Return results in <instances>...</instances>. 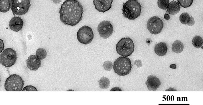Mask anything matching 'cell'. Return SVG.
I'll return each instance as SVG.
<instances>
[{
    "mask_svg": "<svg viewBox=\"0 0 203 105\" xmlns=\"http://www.w3.org/2000/svg\"><path fill=\"white\" fill-rule=\"evenodd\" d=\"M84 11L82 5L78 0H66L60 8V20L66 25L75 26L82 20Z\"/></svg>",
    "mask_w": 203,
    "mask_h": 105,
    "instance_id": "obj_1",
    "label": "cell"
},
{
    "mask_svg": "<svg viewBox=\"0 0 203 105\" xmlns=\"http://www.w3.org/2000/svg\"><path fill=\"white\" fill-rule=\"evenodd\" d=\"M122 10L125 17L129 20H134L140 16L141 6L137 0H128L123 3Z\"/></svg>",
    "mask_w": 203,
    "mask_h": 105,
    "instance_id": "obj_2",
    "label": "cell"
},
{
    "mask_svg": "<svg viewBox=\"0 0 203 105\" xmlns=\"http://www.w3.org/2000/svg\"><path fill=\"white\" fill-rule=\"evenodd\" d=\"M132 65L130 59L128 57L121 56L115 61L113 69L115 73L121 76H124L131 72Z\"/></svg>",
    "mask_w": 203,
    "mask_h": 105,
    "instance_id": "obj_3",
    "label": "cell"
},
{
    "mask_svg": "<svg viewBox=\"0 0 203 105\" xmlns=\"http://www.w3.org/2000/svg\"><path fill=\"white\" fill-rule=\"evenodd\" d=\"M134 47L133 40L129 37L122 38L116 45L117 53L124 57L130 56L134 51Z\"/></svg>",
    "mask_w": 203,
    "mask_h": 105,
    "instance_id": "obj_4",
    "label": "cell"
},
{
    "mask_svg": "<svg viewBox=\"0 0 203 105\" xmlns=\"http://www.w3.org/2000/svg\"><path fill=\"white\" fill-rule=\"evenodd\" d=\"M24 83L22 77L16 74L11 75L5 81L4 87L7 91H20Z\"/></svg>",
    "mask_w": 203,
    "mask_h": 105,
    "instance_id": "obj_5",
    "label": "cell"
},
{
    "mask_svg": "<svg viewBox=\"0 0 203 105\" xmlns=\"http://www.w3.org/2000/svg\"><path fill=\"white\" fill-rule=\"evenodd\" d=\"M31 0H11V8L13 14H25L31 5Z\"/></svg>",
    "mask_w": 203,
    "mask_h": 105,
    "instance_id": "obj_6",
    "label": "cell"
},
{
    "mask_svg": "<svg viewBox=\"0 0 203 105\" xmlns=\"http://www.w3.org/2000/svg\"><path fill=\"white\" fill-rule=\"evenodd\" d=\"M16 52L11 48L4 49L0 55V63L5 67H10L14 65L17 59Z\"/></svg>",
    "mask_w": 203,
    "mask_h": 105,
    "instance_id": "obj_7",
    "label": "cell"
},
{
    "mask_svg": "<svg viewBox=\"0 0 203 105\" xmlns=\"http://www.w3.org/2000/svg\"><path fill=\"white\" fill-rule=\"evenodd\" d=\"M76 36L78 41L84 45L90 43L94 37L92 28L87 26H83L79 28Z\"/></svg>",
    "mask_w": 203,
    "mask_h": 105,
    "instance_id": "obj_8",
    "label": "cell"
},
{
    "mask_svg": "<svg viewBox=\"0 0 203 105\" xmlns=\"http://www.w3.org/2000/svg\"><path fill=\"white\" fill-rule=\"evenodd\" d=\"M147 26L148 30L151 33L156 35L161 32L163 28L164 24L160 18L154 16L148 20Z\"/></svg>",
    "mask_w": 203,
    "mask_h": 105,
    "instance_id": "obj_9",
    "label": "cell"
},
{
    "mask_svg": "<svg viewBox=\"0 0 203 105\" xmlns=\"http://www.w3.org/2000/svg\"><path fill=\"white\" fill-rule=\"evenodd\" d=\"M97 30L100 36L105 39L109 38L113 32V27L110 21L103 20L98 26Z\"/></svg>",
    "mask_w": 203,
    "mask_h": 105,
    "instance_id": "obj_10",
    "label": "cell"
},
{
    "mask_svg": "<svg viewBox=\"0 0 203 105\" xmlns=\"http://www.w3.org/2000/svg\"><path fill=\"white\" fill-rule=\"evenodd\" d=\"M113 0H93L95 8L98 12L104 13L111 7Z\"/></svg>",
    "mask_w": 203,
    "mask_h": 105,
    "instance_id": "obj_11",
    "label": "cell"
},
{
    "mask_svg": "<svg viewBox=\"0 0 203 105\" xmlns=\"http://www.w3.org/2000/svg\"><path fill=\"white\" fill-rule=\"evenodd\" d=\"M145 83L148 89L150 91L157 90L161 85L159 79L156 76L152 75L147 77V79Z\"/></svg>",
    "mask_w": 203,
    "mask_h": 105,
    "instance_id": "obj_12",
    "label": "cell"
},
{
    "mask_svg": "<svg viewBox=\"0 0 203 105\" xmlns=\"http://www.w3.org/2000/svg\"><path fill=\"white\" fill-rule=\"evenodd\" d=\"M27 67L31 71H36L41 65L40 60L36 55H31L26 60Z\"/></svg>",
    "mask_w": 203,
    "mask_h": 105,
    "instance_id": "obj_13",
    "label": "cell"
},
{
    "mask_svg": "<svg viewBox=\"0 0 203 105\" xmlns=\"http://www.w3.org/2000/svg\"><path fill=\"white\" fill-rule=\"evenodd\" d=\"M23 22L22 19L19 16L14 17L9 21V26L12 30L18 32L20 31L23 28Z\"/></svg>",
    "mask_w": 203,
    "mask_h": 105,
    "instance_id": "obj_14",
    "label": "cell"
},
{
    "mask_svg": "<svg viewBox=\"0 0 203 105\" xmlns=\"http://www.w3.org/2000/svg\"><path fill=\"white\" fill-rule=\"evenodd\" d=\"M179 19L182 24L187 25L189 26L194 25L195 24V21L192 16H190L187 12L182 13L179 16Z\"/></svg>",
    "mask_w": 203,
    "mask_h": 105,
    "instance_id": "obj_15",
    "label": "cell"
},
{
    "mask_svg": "<svg viewBox=\"0 0 203 105\" xmlns=\"http://www.w3.org/2000/svg\"><path fill=\"white\" fill-rule=\"evenodd\" d=\"M167 9V12L170 14L174 15L180 12V6L178 2L173 0L169 3Z\"/></svg>",
    "mask_w": 203,
    "mask_h": 105,
    "instance_id": "obj_16",
    "label": "cell"
},
{
    "mask_svg": "<svg viewBox=\"0 0 203 105\" xmlns=\"http://www.w3.org/2000/svg\"><path fill=\"white\" fill-rule=\"evenodd\" d=\"M168 48L165 43L160 42L155 45L154 51L158 55L163 56L165 55L167 51Z\"/></svg>",
    "mask_w": 203,
    "mask_h": 105,
    "instance_id": "obj_17",
    "label": "cell"
},
{
    "mask_svg": "<svg viewBox=\"0 0 203 105\" xmlns=\"http://www.w3.org/2000/svg\"><path fill=\"white\" fill-rule=\"evenodd\" d=\"M184 48V45L183 43L178 40L174 42L172 45V50L176 53L182 52Z\"/></svg>",
    "mask_w": 203,
    "mask_h": 105,
    "instance_id": "obj_18",
    "label": "cell"
},
{
    "mask_svg": "<svg viewBox=\"0 0 203 105\" xmlns=\"http://www.w3.org/2000/svg\"><path fill=\"white\" fill-rule=\"evenodd\" d=\"M11 3L10 0H0V11L5 13L8 11L11 8Z\"/></svg>",
    "mask_w": 203,
    "mask_h": 105,
    "instance_id": "obj_19",
    "label": "cell"
},
{
    "mask_svg": "<svg viewBox=\"0 0 203 105\" xmlns=\"http://www.w3.org/2000/svg\"><path fill=\"white\" fill-rule=\"evenodd\" d=\"M192 43L194 47L199 48L203 45V39L200 36L196 35L193 38Z\"/></svg>",
    "mask_w": 203,
    "mask_h": 105,
    "instance_id": "obj_20",
    "label": "cell"
},
{
    "mask_svg": "<svg viewBox=\"0 0 203 105\" xmlns=\"http://www.w3.org/2000/svg\"><path fill=\"white\" fill-rule=\"evenodd\" d=\"M110 81L108 78L103 77L99 81L100 87L102 89L108 88L110 85Z\"/></svg>",
    "mask_w": 203,
    "mask_h": 105,
    "instance_id": "obj_21",
    "label": "cell"
},
{
    "mask_svg": "<svg viewBox=\"0 0 203 105\" xmlns=\"http://www.w3.org/2000/svg\"><path fill=\"white\" fill-rule=\"evenodd\" d=\"M36 56L40 60L45 58L47 56V52L45 49L42 48H40L36 51Z\"/></svg>",
    "mask_w": 203,
    "mask_h": 105,
    "instance_id": "obj_22",
    "label": "cell"
},
{
    "mask_svg": "<svg viewBox=\"0 0 203 105\" xmlns=\"http://www.w3.org/2000/svg\"><path fill=\"white\" fill-rule=\"evenodd\" d=\"M169 0H158L157 5L159 7L162 9H167L169 3Z\"/></svg>",
    "mask_w": 203,
    "mask_h": 105,
    "instance_id": "obj_23",
    "label": "cell"
},
{
    "mask_svg": "<svg viewBox=\"0 0 203 105\" xmlns=\"http://www.w3.org/2000/svg\"><path fill=\"white\" fill-rule=\"evenodd\" d=\"M194 0H177L179 4L184 8L190 7L192 4Z\"/></svg>",
    "mask_w": 203,
    "mask_h": 105,
    "instance_id": "obj_24",
    "label": "cell"
},
{
    "mask_svg": "<svg viewBox=\"0 0 203 105\" xmlns=\"http://www.w3.org/2000/svg\"><path fill=\"white\" fill-rule=\"evenodd\" d=\"M103 66L105 70L110 71L112 68L113 64L111 61H107L104 63Z\"/></svg>",
    "mask_w": 203,
    "mask_h": 105,
    "instance_id": "obj_25",
    "label": "cell"
},
{
    "mask_svg": "<svg viewBox=\"0 0 203 105\" xmlns=\"http://www.w3.org/2000/svg\"><path fill=\"white\" fill-rule=\"evenodd\" d=\"M22 91H37L36 88L34 87L32 85H27L25 87Z\"/></svg>",
    "mask_w": 203,
    "mask_h": 105,
    "instance_id": "obj_26",
    "label": "cell"
},
{
    "mask_svg": "<svg viewBox=\"0 0 203 105\" xmlns=\"http://www.w3.org/2000/svg\"><path fill=\"white\" fill-rule=\"evenodd\" d=\"M134 64L136 66L137 68H138L141 67L142 66V64L141 61L140 60H136L134 62Z\"/></svg>",
    "mask_w": 203,
    "mask_h": 105,
    "instance_id": "obj_27",
    "label": "cell"
},
{
    "mask_svg": "<svg viewBox=\"0 0 203 105\" xmlns=\"http://www.w3.org/2000/svg\"><path fill=\"white\" fill-rule=\"evenodd\" d=\"M0 52L1 53L2 51L4 49V43L3 42V40L0 39Z\"/></svg>",
    "mask_w": 203,
    "mask_h": 105,
    "instance_id": "obj_28",
    "label": "cell"
},
{
    "mask_svg": "<svg viewBox=\"0 0 203 105\" xmlns=\"http://www.w3.org/2000/svg\"><path fill=\"white\" fill-rule=\"evenodd\" d=\"M110 91H122L118 87H115L112 88Z\"/></svg>",
    "mask_w": 203,
    "mask_h": 105,
    "instance_id": "obj_29",
    "label": "cell"
},
{
    "mask_svg": "<svg viewBox=\"0 0 203 105\" xmlns=\"http://www.w3.org/2000/svg\"><path fill=\"white\" fill-rule=\"evenodd\" d=\"M164 18L167 20H169L170 19L169 15L167 13H165L164 16Z\"/></svg>",
    "mask_w": 203,
    "mask_h": 105,
    "instance_id": "obj_30",
    "label": "cell"
},
{
    "mask_svg": "<svg viewBox=\"0 0 203 105\" xmlns=\"http://www.w3.org/2000/svg\"><path fill=\"white\" fill-rule=\"evenodd\" d=\"M54 4H56L60 3L62 0H51Z\"/></svg>",
    "mask_w": 203,
    "mask_h": 105,
    "instance_id": "obj_31",
    "label": "cell"
},
{
    "mask_svg": "<svg viewBox=\"0 0 203 105\" xmlns=\"http://www.w3.org/2000/svg\"><path fill=\"white\" fill-rule=\"evenodd\" d=\"M169 67L170 68L173 69H175L176 68V66L175 64H171Z\"/></svg>",
    "mask_w": 203,
    "mask_h": 105,
    "instance_id": "obj_32",
    "label": "cell"
},
{
    "mask_svg": "<svg viewBox=\"0 0 203 105\" xmlns=\"http://www.w3.org/2000/svg\"><path fill=\"white\" fill-rule=\"evenodd\" d=\"M165 91H176V90L174 89V88H171L170 87L169 89L165 90Z\"/></svg>",
    "mask_w": 203,
    "mask_h": 105,
    "instance_id": "obj_33",
    "label": "cell"
},
{
    "mask_svg": "<svg viewBox=\"0 0 203 105\" xmlns=\"http://www.w3.org/2000/svg\"><path fill=\"white\" fill-rule=\"evenodd\" d=\"M10 0V1H11V0Z\"/></svg>",
    "mask_w": 203,
    "mask_h": 105,
    "instance_id": "obj_34",
    "label": "cell"
}]
</instances>
